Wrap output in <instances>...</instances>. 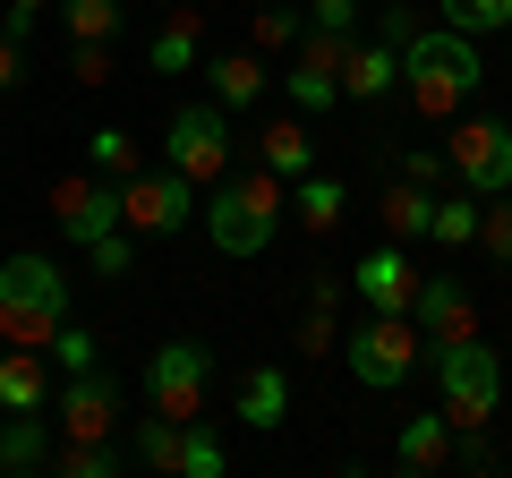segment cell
I'll list each match as a JSON object with an SVG mask.
<instances>
[{
  "label": "cell",
  "mask_w": 512,
  "mask_h": 478,
  "mask_svg": "<svg viewBox=\"0 0 512 478\" xmlns=\"http://www.w3.org/2000/svg\"><path fill=\"white\" fill-rule=\"evenodd\" d=\"M52 444H60V427L43 410H0V470L9 478H43L52 470Z\"/></svg>",
  "instance_id": "e0dca14e"
},
{
  "label": "cell",
  "mask_w": 512,
  "mask_h": 478,
  "mask_svg": "<svg viewBox=\"0 0 512 478\" xmlns=\"http://www.w3.org/2000/svg\"><path fill=\"white\" fill-rule=\"evenodd\" d=\"M495 461H504V444H495L487 427H453V470H470V478H487Z\"/></svg>",
  "instance_id": "d6a6232c"
},
{
  "label": "cell",
  "mask_w": 512,
  "mask_h": 478,
  "mask_svg": "<svg viewBox=\"0 0 512 478\" xmlns=\"http://www.w3.org/2000/svg\"><path fill=\"white\" fill-rule=\"evenodd\" d=\"M86 171H103V180H137V171H146V146H137L128 129H94L86 137Z\"/></svg>",
  "instance_id": "f1b7e54d"
},
{
  "label": "cell",
  "mask_w": 512,
  "mask_h": 478,
  "mask_svg": "<svg viewBox=\"0 0 512 478\" xmlns=\"http://www.w3.org/2000/svg\"><path fill=\"white\" fill-rule=\"evenodd\" d=\"M282 94H291L299 120H325V111L342 103V69H325V60H299V52H291V77H282Z\"/></svg>",
  "instance_id": "d4e9b609"
},
{
  "label": "cell",
  "mask_w": 512,
  "mask_h": 478,
  "mask_svg": "<svg viewBox=\"0 0 512 478\" xmlns=\"http://www.w3.org/2000/svg\"><path fill=\"white\" fill-rule=\"evenodd\" d=\"M478 86H487L478 35H461V26H419V35L402 43V94H410L419 120H461Z\"/></svg>",
  "instance_id": "7a4b0ae2"
},
{
  "label": "cell",
  "mask_w": 512,
  "mask_h": 478,
  "mask_svg": "<svg viewBox=\"0 0 512 478\" xmlns=\"http://www.w3.org/2000/svg\"><path fill=\"white\" fill-rule=\"evenodd\" d=\"M197 77H205V94H214L222 111H256L265 86H274V77H265V52H214Z\"/></svg>",
  "instance_id": "d6986e66"
},
{
  "label": "cell",
  "mask_w": 512,
  "mask_h": 478,
  "mask_svg": "<svg viewBox=\"0 0 512 478\" xmlns=\"http://www.w3.org/2000/svg\"><path fill=\"white\" fill-rule=\"evenodd\" d=\"M427 368H436V410L453 427H495V419H504V359H495L478 333H461V342H427Z\"/></svg>",
  "instance_id": "277c9868"
},
{
  "label": "cell",
  "mask_w": 512,
  "mask_h": 478,
  "mask_svg": "<svg viewBox=\"0 0 512 478\" xmlns=\"http://www.w3.org/2000/svg\"><path fill=\"white\" fill-rule=\"evenodd\" d=\"M436 9H444V26H461V35H478V43L512 26V0H436Z\"/></svg>",
  "instance_id": "f546056e"
},
{
  "label": "cell",
  "mask_w": 512,
  "mask_h": 478,
  "mask_svg": "<svg viewBox=\"0 0 512 478\" xmlns=\"http://www.w3.org/2000/svg\"><path fill=\"white\" fill-rule=\"evenodd\" d=\"M120 410H128V393H120L111 368H77V376H60V393H52L60 436H120Z\"/></svg>",
  "instance_id": "7c38bea8"
},
{
  "label": "cell",
  "mask_w": 512,
  "mask_h": 478,
  "mask_svg": "<svg viewBox=\"0 0 512 478\" xmlns=\"http://www.w3.org/2000/svg\"><path fill=\"white\" fill-rule=\"evenodd\" d=\"M231 419L256 427V436H274V427L291 419V376H282V368H248L239 393H231Z\"/></svg>",
  "instance_id": "44dd1931"
},
{
  "label": "cell",
  "mask_w": 512,
  "mask_h": 478,
  "mask_svg": "<svg viewBox=\"0 0 512 478\" xmlns=\"http://www.w3.org/2000/svg\"><path fill=\"white\" fill-rule=\"evenodd\" d=\"M402 86V43H384V35H350V60H342V94L350 103H384V94Z\"/></svg>",
  "instance_id": "ac0fdd59"
},
{
  "label": "cell",
  "mask_w": 512,
  "mask_h": 478,
  "mask_svg": "<svg viewBox=\"0 0 512 478\" xmlns=\"http://www.w3.org/2000/svg\"><path fill=\"white\" fill-rule=\"evenodd\" d=\"M504 453H512V436H504Z\"/></svg>",
  "instance_id": "7bdbcfd3"
},
{
  "label": "cell",
  "mask_w": 512,
  "mask_h": 478,
  "mask_svg": "<svg viewBox=\"0 0 512 478\" xmlns=\"http://www.w3.org/2000/svg\"><path fill=\"white\" fill-rule=\"evenodd\" d=\"M367 0H308V26H333V35H359Z\"/></svg>",
  "instance_id": "8d00e7d4"
},
{
  "label": "cell",
  "mask_w": 512,
  "mask_h": 478,
  "mask_svg": "<svg viewBox=\"0 0 512 478\" xmlns=\"http://www.w3.org/2000/svg\"><path fill=\"white\" fill-rule=\"evenodd\" d=\"M146 9H180V0H146Z\"/></svg>",
  "instance_id": "b9f144b4"
},
{
  "label": "cell",
  "mask_w": 512,
  "mask_h": 478,
  "mask_svg": "<svg viewBox=\"0 0 512 478\" xmlns=\"http://www.w3.org/2000/svg\"><path fill=\"white\" fill-rule=\"evenodd\" d=\"M69 43H120V0H52Z\"/></svg>",
  "instance_id": "83f0119b"
},
{
  "label": "cell",
  "mask_w": 512,
  "mask_h": 478,
  "mask_svg": "<svg viewBox=\"0 0 512 478\" xmlns=\"http://www.w3.org/2000/svg\"><path fill=\"white\" fill-rule=\"evenodd\" d=\"M69 274H60L52 257H35V248H18V257L0 265V342H26V350H52V333L69 325Z\"/></svg>",
  "instance_id": "3957f363"
},
{
  "label": "cell",
  "mask_w": 512,
  "mask_h": 478,
  "mask_svg": "<svg viewBox=\"0 0 512 478\" xmlns=\"http://www.w3.org/2000/svg\"><path fill=\"white\" fill-rule=\"evenodd\" d=\"M197 222H205V239H214L222 257H265V248L282 239V222H291V180H282V171H265V163L222 171Z\"/></svg>",
  "instance_id": "6da1fadb"
},
{
  "label": "cell",
  "mask_w": 512,
  "mask_h": 478,
  "mask_svg": "<svg viewBox=\"0 0 512 478\" xmlns=\"http://www.w3.org/2000/svg\"><path fill=\"white\" fill-rule=\"evenodd\" d=\"M43 9H52V0H9V9H0V26H9V35H35Z\"/></svg>",
  "instance_id": "60d3db41"
},
{
  "label": "cell",
  "mask_w": 512,
  "mask_h": 478,
  "mask_svg": "<svg viewBox=\"0 0 512 478\" xmlns=\"http://www.w3.org/2000/svg\"><path fill=\"white\" fill-rule=\"evenodd\" d=\"M128 461L171 470V478H222V470H231V453H222V436L205 419H163V410L128 419Z\"/></svg>",
  "instance_id": "8992f818"
},
{
  "label": "cell",
  "mask_w": 512,
  "mask_h": 478,
  "mask_svg": "<svg viewBox=\"0 0 512 478\" xmlns=\"http://www.w3.org/2000/svg\"><path fill=\"white\" fill-rule=\"evenodd\" d=\"M350 291H359V308H376V316H410V299H419L410 239H384V248H367V257L350 265Z\"/></svg>",
  "instance_id": "4fadbf2b"
},
{
  "label": "cell",
  "mask_w": 512,
  "mask_h": 478,
  "mask_svg": "<svg viewBox=\"0 0 512 478\" xmlns=\"http://www.w3.org/2000/svg\"><path fill=\"white\" fill-rule=\"evenodd\" d=\"M299 35H308V9H282V0L248 9V52H299Z\"/></svg>",
  "instance_id": "4316f807"
},
{
  "label": "cell",
  "mask_w": 512,
  "mask_h": 478,
  "mask_svg": "<svg viewBox=\"0 0 512 478\" xmlns=\"http://www.w3.org/2000/svg\"><path fill=\"white\" fill-rule=\"evenodd\" d=\"M444 154H453V180L470 188V197H504L512 188V120L504 111H461L453 137H444Z\"/></svg>",
  "instance_id": "52a82bcc"
},
{
  "label": "cell",
  "mask_w": 512,
  "mask_h": 478,
  "mask_svg": "<svg viewBox=\"0 0 512 478\" xmlns=\"http://www.w3.org/2000/svg\"><path fill=\"white\" fill-rule=\"evenodd\" d=\"M0 410H52V368H43V350H26V342L0 350Z\"/></svg>",
  "instance_id": "7402d4cb"
},
{
  "label": "cell",
  "mask_w": 512,
  "mask_h": 478,
  "mask_svg": "<svg viewBox=\"0 0 512 478\" xmlns=\"http://www.w3.org/2000/svg\"><path fill=\"white\" fill-rule=\"evenodd\" d=\"M342 368L359 376L367 393H402L410 376L427 368V333H419V316H376V308H367V325L342 342Z\"/></svg>",
  "instance_id": "5b68a950"
},
{
  "label": "cell",
  "mask_w": 512,
  "mask_h": 478,
  "mask_svg": "<svg viewBox=\"0 0 512 478\" xmlns=\"http://www.w3.org/2000/svg\"><path fill=\"white\" fill-rule=\"evenodd\" d=\"M478 222H487V197H470V188L453 180V197H436L427 239H436V248H478Z\"/></svg>",
  "instance_id": "484cf974"
},
{
  "label": "cell",
  "mask_w": 512,
  "mask_h": 478,
  "mask_svg": "<svg viewBox=\"0 0 512 478\" xmlns=\"http://www.w3.org/2000/svg\"><path fill=\"white\" fill-rule=\"evenodd\" d=\"M52 231L69 248H94L103 231H120V180H103V171H60L52 180Z\"/></svg>",
  "instance_id": "8fae6325"
},
{
  "label": "cell",
  "mask_w": 512,
  "mask_h": 478,
  "mask_svg": "<svg viewBox=\"0 0 512 478\" xmlns=\"http://www.w3.org/2000/svg\"><path fill=\"white\" fill-rule=\"evenodd\" d=\"M393 470H402V478L453 470V419H444V410H410L402 436H393Z\"/></svg>",
  "instance_id": "2e32d148"
},
{
  "label": "cell",
  "mask_w": 512,
  "mask_h": 478,
  "mask_svg": "<svg viewBox=\"0 0 512 478\" xmlns=\"http://www.w3.org/2000/svg\"><path fill=\"white\" fill-rule=\"evenodd\" d=\"M504 43H512V26H504Z\"/></svg>",
  "instance_id": "ee69618b"
},
{
  "label": "cell",
  "mask_w": 512,
  "mask_h": 478,
  "mask_svg": "<svg viewBox=\"0 0 512 478\" xmlns=\"http://www.w3.org/2000/svg\"><path fill=\"white\" fill-rule=\"evenodd\" d=\"M120 222L137 239H180L188 222H197V180L188 171H137V180H120Z\"/></svg>",
  "instance_id": "30bf717a"
},
{
  "label": "cell",
  "mask_w": 512,
  "mask_h": 478,
  "mask_svg": "<svg viewBox=\"0 0 512 478\" xmlns=\"http://www.w3.org/2000/svg\"><path fill=\"white\" fill-rule=\"evenodd\" d=\"M52 368H60V376H77V368H103V333L69 316V325L52 333Z\"/></svg>",
  "instance_id": "4dcf8cb0"
},
{
  "label": "cell",
  "mask_w": 512,
  "mask_h": 478,
  "mask_svg": "<svg viewBox=\"0 0 512 478\" xmlns=\"http://www.w3.org/2000/svg\"><path fill=\"white\" fill-rule=\"evenodd\" d=\"M393 171L419 180V188H444V180H453V154H444V146H402V163H393Z\"/></svg>",
  "instance_id": "d590c367"
},
{
  "label": "cell",
  "mask_w": 512,
  "mask_h": 478,
  "mask_svg": "<svg viewBox=\"0 0 512 478\" xmlns=\"http://www.w3.org/2000/svg\"><path fill=\"white\" fill-rule=\"evenodd\" d=\"M410 316H419L427 342H461V333H478V299L461 291V274H419V299H410Z\"/></svg>",
  "instance_id": "5bb4252c"
},
{
  "label": "cell",
  "mask_w": 512,
  "mask_h": 478,
  "mask_svg": "<svg viewBox=\"0 0 512 478\" xmlns=\"http://www.w3.org/2000/svg\"><path fill=\"white\" fill-rule=\"evenodd\" d=\"M291 222L308 239H333L350 222V188L333 180V171H299V180H291Z\"/></svg>",
  "instance_id": "ffe728a7"
},
{
  "label": "cell",
  "mask_w": 512,
  "mask_h": 478,
  "mask_svg": "<svg viewBox=\"0 0 512 478\" xmlns=\"http://www.w3.org/2000/svg\"><path fill=\"white\" fill-rule=\"evenodd\" d=\"M146 69L154 77H197L205 69V9H163V26H154V43H146Z\"/></svg>",
  "instance_id": "9a60e30c"
},
{
  "label": "cell",
  "mask_w": 512,
  "mask_h": 478,
  "mask_svg": "<svg viewBox=\"0 0 512 478\" xmlns=\"http://www.w3.org/2000/svg\"><path fill=\"white\" fill-rule=\"evenodd\" d=\"M333 342H342V325H333V308H308V316H299V350H308V359H325Z\"/></svg>",
  "instance_id": "74e56055"
},
{
  "label": "cell",
  "mask_w": 512,
  "mask_h": 478,
  "mask_svg": "<svg viewBox=\"0 0 512 478\" xmlns=\"http://www.w3.org/2000/svg\"><path fill=\"white\" fill-rule=\"evenodd\" d=\"M376 35L384 43H410V35H419V18H410L402 0H384V9H376Z\"/></svg>",
  "instance_id": "ab89813d"
},
{
  "label": "cell",
  "mask_w": 512,
  "mask_h": 478,
  "mask_svg": "<svg viewBox=\"0 0 512 478\" xmlns=\"http://www.w3.org/2000/svg\"><path fill=\"white\" fill-rule=\"evenodd\" d=\"M146 410H163V419H205V393H214V350L205 342H163L146 359Z\"/></svg>",
  "instance_id": "9c48e42d"
},
{
  "label": "cell",
  "mask_w": 512,
  "mask_h": 478,
  "mask_svg": "<svg viewBox=\"0 0 512 478\" xmlns=\"http://www.w3.org/2000/svg\"><path fill=\"white\" fill-rule=\"evenodd\" d=\"M111 69H120V43H69V77L77 86H111Z\"/></svg>",
  "instance_id": "836d02e7"
},
{
  "label": "cell",
  "mask_w": 512,
  "mask_h": 478,
  "mask_svg": "<svg viewBox=\"0 0 512 478\" xmlns=\"http://www.w3.org/2000/svg\"><path fill=\"white\" fill-rule=\"evenodd\" d=\"M86 265H94V282H128V265H137V231H128V222H120V231H103L86 248Z\"/></svg>",
  "instance_id": "1f68e13d"
},
{
  "label": "cell",
  "mask_w": 512,
  "mask_h": 478,
  "mask_svg": "<svg viewBox=\"0 0 512 478\" xmlns=\"http://www.w3.org/2000/svg\"><path fill=\"white\" fill-rule=\"evenodd\" d=\"M478 248H487L495 265H512V188H504V197H487V222H478Z\"/></svg>",
  "instance_id": "e575fe53"
},
{
  "label": "cell",
  "mask_w": 512,
  "mask_h": 478,
  "mask_svg": "<svg viewBox=\"0 0 512 478\" xmlns=\"http://www.w3.org/2000/svg\"><path fill=\"white\" fill-rule=\"evenodd\" d=\"M436 197L444 188H419V180H384V239H427V222H436Z\"/></svg>",
  "instance_id": "cb8c5ba5"
},
{
  "label": "cell",
  "mask_w": 512,
  "mask_h": 478,
  "mask_svg": "<svg viewBox=\"0 0 512 478\" xmlns=\"http://www.w3.org/2000/svg\"><path fill=\"white\" fill-rule=\"evenodd\" d=\"M163 163H171V171H188L197 188H214L222 171H231V111H222L214 94L171 111V129H163Z\"/></svg>",
  "instance_id": "ba28073f"
},
{
  "label": "cell",
  "mask_w": 512,
  "mask_h": 478,
  "mask_svg": "<svg viewBox=\"0 0 512 478\" xmlns=\"http://www.w3.org/2000/svg\"><path fill=\"white\" fill-rule=\"evenodd\" d=\"M256 163L265 171H282V180H299V171H316V137H308V120H265L256 129Z\"/></svg>",
  "instance_id": "603a6c76"
},
{
  "label": "cell",
  "mask_w": 512,
  "mask_h": 478,
  "mask_svg": "<svg viewBox=\"0 0 512 478\" xmlns=\"http://www.w3.org/2000/svg\"><path fill=\"white\" fill-rule=\"evenodd\" d=\"M18 86H26V35L0 26V94H18Z\"/></svg>",
  "instance_id": "f35d334b"
}]
</instances>
